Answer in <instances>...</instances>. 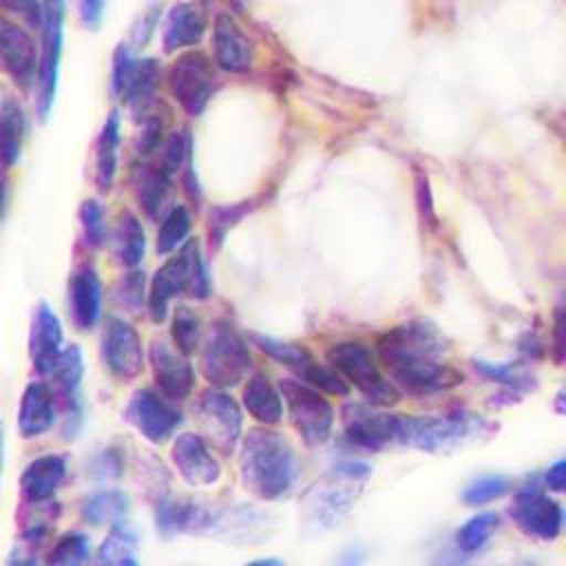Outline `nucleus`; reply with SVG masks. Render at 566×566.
Segmentation results:
<instances>
[{"instance_id": "obj_49", "label": "nucleus", "mask_w": 566, "mask_h": 566, "mask_svg": "<svg viewBox=\"0 0 566 566\" xmlns=\"http://www.w3.org/2000/svg\"><path fill=\"white\" fill-rule=\"evenodd\" d=\"M106 0H80V15L86 27H95L102 20Z\"/></svg>"}, {"instance_id": "obj_45", "label": "nucleus", "mask_w": 566, "mask_h": 566, "mask_svg": "<svg viewBox=\"0 0 566 566\" xmlns=\"http://www.w3.org/2000/svg\"><path fill=\"white\" fill-rule=\"evenodd\" d=\"M42 542H44V539L22 535V546H20L15 553H11L9 566H42L40 553H38V546H40Z\"/></svg>"}, {"instance_id": "obj_53", "label": "nucleus", "mask_w": 566, "mask_h": 566, "mask_svg": "<svg viewBox=\"0 0 566 566\" xmlns=\"http://www.w3.org/2000/svg\"><path fill=\"white\" fill-rule=\"evenodd\" d=\"M511 566H539V564H535L533 559H517V562H513Z\"/></svg>"}, {"instance_id": "obj_2", "label": "nucleus", "mask_w": 566, "mask_h": 566, "mask_svg": "<svg viewBox=\"0 0 566 566\" xmlns=\"http://www.w3.org/2000/svg\"><path fill=\"white\" fill-rule=\"evenodd\" d=\"M497 422L455 409L440 416H400L398 444L416 447L427 453H451L493 438Z\"/></svg>"}, {"instance_id": "obj_5", "label": "nucleus", "mask_w": 566, "mask_h": 566, "mask_svg": "<svg viewBox=\"0 0 566 566\" xmlns=\"http://www.w3.org/2000/svg\"><path fill=\"white\" fill-rule=\"evenodd\" d=\"M252 365L243 336L230 321L219 318L210 325L201 345V374L212 387L226 389L239 385Z\"/></svg>"}, {"instance_id": "obj_9", "label": "nucleus", "mask_w": 566, "mask_h": 566, "mask_svg": "<svg viewBox=\"0 0 566 566\" xmlns=\"http://www.w3.org/2000/svg\"><path fill=\"white\" fill-rule=\"evenodd\" d=\"M279 389L298 436L312 447L323 444L334 427V409L327 398H323L316 387L298 378L281 380Z\"/></svg>"}, {"instance_id": "obj_44", "label": "nucleus", "mask_w": 566, "mask_h": 566, "mask_svg": "<svg viewBox=\"0 0 566 566\" xmlns=\"http://www.w3.org/2000/svg\"><path fill=\"white\" fill-rule=\"evenodd\" d=\"M551 356H553L555 365L566 367V303H559V305L555 307Z\"/></svg>"}, {"instance_id": "obj_26", "label": "nucleus", "mask_w": 566, "mask_h": 566, "mask_svg": "<svg viewBox=\"0 0 566 566\" xmlns=\"http://www.w3.org/2000/svg\"><path fill=\"white\" fill-rule=\"evenodd\" d=\"M206 31V15L195 2H179L170 9L164 29V49L179 51L195 46Z\"/></svg>"}, {"instance_id": "obj_36", "label": "nucleus", "mask_w": 566, "mask_h": 566, "mask_svg": "<svg viewBox=\"0 0 566 566\" xmlns=\"http://www.w3.org/2000/svg\"><path fill=\"white\" fill-rule=\"evenodd\" d=\"M190 232V212L186 206H175L170 212L164 217L159 230H157V252L159 254H170L177 250Z\"/></svg>"}, {"instance_id": "obj_22", "label": "nucleus", "mask_w": 566, "mask_h": 566, "mask_svg": "<svg viewBox=\"0 0 566 566\" xmlns=\"http://www.w3.org/2000/svg\"><path fill=\"white\" fill-rule=\"evenodd\" d=\"M66 475V462L57 453L31 460L20 475V491L29 502H46L55 495Z\"/></svg>"}, {"instance_id": "obj_28", "label": "nucleus", "mask_w": 566, "mask_h": 566, "mask_svg": "<svg viewBox=\"0 0 566 566\" xmlns=\"http://www.w3.org/2000/svg\"><path fill=\"white\" fill-rule=\"evenodd\" d=\"M243 407L261 424H276L283 416V396L265 374H254L243 387Z\"/></svg>"}, {"instance_id": "obj_21", "label": "nucleus", "mask_w": 566, "mask_h": 566, "mask_svg": "<svg viewBox=\"0 0 566 566\" xmlns=\"http://www.w3.org/2000/svg\"><path fill=\"white\" fill-rule=\"evenodd\" d=\"M254 49L243 29L228 13H219L214 22V60L223 71L243 73L252 66Z\"/></svg>"}, {"instance_id": "obj_29", "label": "nucleus", "mask_w": 566, "mask_h": 566, "mask_svg": "<svg viewBox=\"0 0 566 566\" xmlns=\"http://www.w3.org/2000/svg\"><path fill=\"white\" fill-rule=\"evenodd\" d=\"M80 513L91 526H119L128 513V495L117 489L95 491L82 502Z\"/></svg>"}, {"instance_id": "obj_33", "label": "nucleus", "mask_w": 566, "mask_h": 566, "mask_svg": "<svg viewBox=\"0 0 566 566\" xmlns=\"http://www.w3.org/2000/svg\"><path fill=\"white\" fill-rule=\"evenodd\" d=\"M53 378V382L69 396V394H77L80 380L84 376V358H82V349L77 345H66L62 347L60 356L55 358V363L51 365L49 374Z\"/></svg>"}, {"instance_id": "obj_18", "label": "nucleus", "mask_w": 566, "mask_h": 566, "mask_svg": "<svg viewBox=\"0 0 566 566\" xmlns=\"http://www.w3.org/2000/svg\"><path fill=\"white\" fill-rule=\"evenodd\" d=\"M170 460L190 486H210L221 478V467L201 433H179L172 442Z\"/></svg>"}, {"instance_id": "obj_31", "label": "nucleus", "mask_w": 566, "mask_h": 566, "mask_svg": "<svg viewBox=\"0 0 566 566\" xmlns=\"http://www.w3.org/2000/svg\"><path fill=\"white\" fill-rule=\"evenodd\" d=\"M113 243H115V256L122 265L135 268L142 263L144 252H146V234L135 214H130V212L122 214Z\"/></svg>"}, {"instance_id": "obj_7", "label": "nucleus", "mask_w": 566, "mask_h": 566, "mask_svg": "<svg viewBox=\"0 0 566 566\" xmlns=\"http://www.w3.org/2000/svg\"><path fill=\"white\" fill-rule=\"evenodd\" d=\"M327 363L347 382H352L374 407H389L398 402V387L380 374L376 358L367 345L358 340L334 343L327 349Z\"/></svg>"}, {"instance_id": "obj_32", "label": "nucleus", "mask_w": 566, "mask_h": 566, "mask_svg": "<svg viewBox=\"0 0 566 566\" xmlns=\"http://www.w3.org/2000/svg\"><path fill=\"white\" fill-rule=\"evenodd\" d=\"M500 528V515L493 511H484L478 513L473 517H469L458 531H455V546L458 551L473 555L478 551H482L489 539L493 537V533Z\"/></svg>"}, {"instance_id": "obj_25", "label": "nucleus", "mask_w": 566, "mask_h": 566, "mask_svg": "<svg viewBox=\"0 0 566 566\" xmlns=\"http://www.w3.org/2000/svg\"><path fill=\"white\" fill-rule=\"evenodd\" d=\"M69 305L77 329H91L102 312V283L95 270H77L69 281Z\"/></svg>"}, {"instance_id": "obj_3", "label": "nucleus", "mask_w": 566, "mask_h": 566, "mask_svg": "<svg viewBox=\"0 0 566 566\" xmlns=\"http://www.w3.org/2000/svg\"><path fill=\"white\" fill-rule=\"evenodd\" d=\"M371 475L369 464L347 460L334 464L301 502V515L314 531L336 526L354 506Z\"/></svg>"}, {"instance_id": "obj_15", "label": "nucleus", "mask_w": 566, "mask_h": 566, "mask_svg": "<svg viewBox=\"0 0 566 566\" xmlns=\"http://www.w3.org/2000/svg\"><path fill=\"white\" fill-rule=\"evenodd\" d=\"M400 413H382L365 405H345L343 427L349 444L365 451H380L387 444H398Z\"/></svg>"}, {"instance_id": "obj_4", "label": "nucleus", "mask_w": 566, "mask_h": 566, "mask_svg": "<svg viewBox=\"0 0 566 566\" xmlns=\"http://www.w3.org/2000/svg\"><path fill=\"white\" fill-rule=\"evenodd\" d=\"M181 294L199 301L210 296V279L197 241H186L179 252L155 272L148 292L150 318L161 323L168 316L170 301Z\"/></svg>"}, {"instance_id": "obj_16", "label": "nucleus", "mask_w": 566, "mask_h": 566, "mask_svg": "<svg viewBox=\"0 0 566 566\" xmlns=\"http://www.w3.org/2000/svg\"><path fill=\"white\" fill-rule=\"evenodd\" d=\"M150 367L159 391L170 400H184L195 387V371L181 349H175L166 338H153Z\"/></svg>"}, {"instance_id": "obj_54", "label": "nucleus", "mask_w": 566, "mask_h": 566, "mask_svg": "<svg viewBox=\"0 0 566 566\" xmlns=\"http://www.w3.org/2000/svg\"><path fill=\"white\" fill-rule=\"evenodd\" d=\"M119 566H139V564H137V559H135L133 555H128V557H126V559H124Z\"/></svg>"}, {"instance_id": "obj_46", "label": "nucleus", "mask_w": 566, "mask_h": 566, "mask_svg": "<svg viewBox=\"0 0 566 566\" xmlns=\"http://www.w3.org/2000/svg\"><path fill=\"white\" fill-rule=\"evenodd\" d=\"M2 4L18 13L20 18H24L31 27H40L44 24V9H40L38 0H2Z\"/></svg>"}, {"instance_id": "obj_30", "label": "nucleus", "mask_w": 566, "mask_h": 566, "mask_svg": "<svg viewBox=\"0 0 566 566\" xmlns=\"http://www.w3.org/2000/svg\"><path fill=\"white\" fill-rule=\"evenodd\" d=\"M117 150H119V117L111 113L104 122V128L95 148V184L102 192L111 190L117 170Z\"/></svg>"}, {"instance_id": "obj_51", "label": "nucleus", "mask_w": 566, "mask_h": 566, "mask_svg": "<svg viewBox=\"0 0 566 566\" xmlns=\"http://www.w3.org/2000/svg\"><path fill=\"white\" fill-rule=\"evenodd\" d=\"M553 409L559 413V416H566V382L557 389L555 398H553Z\"/></svg>"}, {"instance_id": "obj_38", "label": "nucleus", "mask_w": 566, "mask_h": 566, "mask_svg": "<svg viewBox=\"0 0 566 566\" xmlns=\"http://www.w3.org/2000/svg\"><path fill=\"white\" fill-rule=\"evenodd\" d=\"M0 119H2V159H4V166H13L20 157V144H22V135H24V117L13 102L4 99Z\"/></svg>"}, {"instance_id": "obj_23", "label": "nucleus", "mask_w": 566, "mask_h": 566, "mask_svg": "<svg viewBox=\"0 0 566 566\" xmlns=\"http://www.w3.org/2000/svg\"><path fill=\"white\" fill-rule=\"evenodd\" d=\"M55 422V400L53 391L44 382L27 385L20 409H18V431L22 438H38L49 431Z\"/></svg>"}, {"instance_id": "obj_12", "label": "nucleus", "mask_w": 566, "mask_h": 566, "mask_svg": "<svg viewBox=\"0 0 566 566\" xmlns=\"http://www.w3.org/2000/svg\"><path fill=\"white\" fill-rule=\"evenodd\" d=\"M168 84L179 106L188 115H199L217 91V75L212 62L203 53L190 51L177 57Z\"/></svg>"}, {"instance_id": "obj_37", "label": "nucleus", "mask_w": 566, "mask_h": 566, "mask_svg": "<svg viewBox=\"0 0 566 566\" xmlns=\"http://www.w3.org/2000/svg\"><path fill=\"white\" fill-rule=\"evenodd\" d=\"M511 491V480L500 473H486L471 480L462 491V502L467 506H482L504 497Z\"/></svg>"}, {"instance_id": "obj_40", "label": "nucleus", "mask_w": 566, "mask_h": 566, "mask_svg": "<svg viewBox=\"0 0 566 566\" xmlns=\"http://www.w3.org/2000/svg\"><path fill=\"white\" fill-rule=\"evenodd\" d=\"M155 82H157V62L155 60L135 62L124 97L135 106L146 104L148 97L155 93Z\"/></svg>"}, {"instance_id": "obj_50", "label": "nucleus", "mask_w": 566, "mask_h": 566, "mask_svg": "<svg viewBox=\"0 0 566 566\" xmlns=\"http://www.w3.org/2000/svg\"><path fill=\"white\" fill-rule=\"evenodd\" d=\"M436 566H475V564L469 562V555H467V553L458 551V553H444V555H440L438 562H436Z\"/></svg>"}, {"instance_id": "obj_1", "label": "nucleus", "mask_w": 566, "mask_h": 566, "mask_svg": "<svg viewBox=\"0 0 566 566\" xmlns=\"http://www.w3.org/2000/svg\"><path fill=\"white\" fill-rule=\"evenodd\" d=\"M298 462L290 442L270 429H252L243 438L239 455V475L259 500L285 495L296 480Z\"/></svg>"}, {"instance_id": "obj_8", "label": "nucleus", "mask_w": 566, "mask_h": 566, "mask_svg": "<svg viewBox=\"0 0 566 566\" xmlns=\"http://www.w3.org/2000/svg\"><path fill=\"white\" fill-rule=\"evenodd\" d=\"M511 522L531 539L537 542H553L559 537L564 528V509L562 504L548 493L546 484L528 480L524 482L511 504H509Z\"/></svg>"}, {"instance_id": "obj_10", "label": "nucleus", "mask_w": 566, "mask_h": 566, "mask_svg": "<svg viewBox=\"0 0 566 566\" xmlns=\"http://www.w3.org/2000/svg\"><path fill=\"white\" fill-rule=\"evenodd\" d=\"M250 340L263 354H268L270 358H274L281 365H285L287 369H292L298 380H303V382H307L316 389H323L327 394H334V396H347L349 394L347 380L332 365L327 367V365L316 363L314 356L303 345L279 340V338L256 334V332L250 334Z\"/></svg>"}, {"instance_id": "obj_14", "label": "nucleus", "mask_w": 566, "mask_h": 566, "mask_svg": "<svg viewBox=\"0 0 566 566\" xmlns=\"http://www.w3.org/2000/svg\"><path fill=\"white\" fill-rule=\"evenodd\" d=\"M102 358L115 378H137L144 367V349L137 329L124 318L111 316L102 334Z\"/></svg>"}, {"instance_id": "obj_39", "label": "nucleus", "mask_w": 566, "mask_h": 566, "mask_svg": "<svg viewBox=\"0 0 566 566\" xmlns=\"http://www.w3.org/2000/svg\"><path fill=\"white\" fill-rule=\"evenodd\" d=\"M170 332H172V343H175L177 349H181L186 356L197 349L201 329H199V318H197V314H195L190 307L179 305V307L175 310Z\"/></svg>"}, {"instance_id": "obj_24", "label": "nucleus", "mask_w": 566, "mask_h": 566, "mask_svg": "<svg viewBox=\"0 0 566 566\" xmlns=\"http://www.w3.org/2000/svg\"><path fill=\"white\" fill-rule=\"evenodd\" d=\"M155 522L159 533L177 535V533H195L203 531L212 524V515L206 506L197 504L190 497L177 500H159L155 511Z\"/></svg>"}, {"instance_id": "obj_17", "label": "nucleus", "mask_w": 566, "mask_h": 566, "mask_svg": "<svg viewBox=\"0 0 566 566\" xmlns=\"http://www.w3.org/2000/svg\"><path fill=\"white\" fill-rule=\"evenodd\" d=\"M62 24H64V2L46 0L44 2V24H42V66H40V106L46 115L53 106L57 69L62 55Z\"/></svg>"}, {"instance_id": "obj_41", "label": "nucleus", "mask_w": 566, "mask_h": 566, "mask_svg": "<svg viewBox=\"0 0 566 566\" xmlns=\"http://www.w3.org/2000/svg\"><path fill=\"white\" fill-rule=\"evenodd\" d=\"M144 283H146V279H144V272H139V270L124 274L113 287L115 305L130 314H137L144 303Z\"/></svg>"}, {"instance_id": "obj_6", "label": "nucleus", "mask_w": 566, "mask_h": 566, "mask_svg": "<svg viewBox=\"0 0 566 566\" xmlns=\"http://www.w3.org/2000/svg\"><path fill=\"white\" fill-rule=\"evenodd\" d=\"M378 358L387 374L391 376L394 385L416 396L447 391L462 385L464 380V374L460 369L436 356L413 352L409 354L398 349H378Z\"/></svg>"}, {"instance_id": "obj_52", "label": "nucleus", "mask_w": 566, "mask_h": 566, "mask_svg": "<svg viewBox=\"0 0 566 566\" xmlns=\"http://www.w3.org/2000/svg\"><path fill=\"white\" fill-rule=\"evenodd\" d=\"M245 566H287V564H285V562H281V559L268 557V559H254V562H248Z\"/></svg>"}, {"instance_id": "obj_13", "label": "nucleus", "mask_w": 566, "mask_h": 566, "mask_svg": "<svg viewBox=\"0 0 566 566\" xmlns=\"http://www.w3.org/2000/svg\"><path fill=\"white\" fill-rule=\"evenodd\" d=\"M168 400L170 398H161L153 389H137L124 407V420L133 424L148 442L161 444L184 420L181 411Z\"/></svg>"}, {"instance_id": "obj_43", "label": "nucleus", "mask_w": 566, "mask_h": 566, "mask_svg": "<svg viewBox=\"0 0 566 566\" xmlns=\"http://www.w3.org/2000/svg\"><path fill=\"white\" fill-rule=\"evenodd\" d=\"M245 214V206H232V208H217L210 214V241L219 245L226 237V232Z\"/></svg>"}, {"instance_id": "obj_35", "label": "nucleus", "mask_w": 566, "mask_h": 566, "mask_svg": "<svg viewBox=\"0 0 566 566\" xmlns=\"http://www.w3.org/2000/svg\"><path fill=\"white\" fill-rule=\"evenodd\" d=\"M135 190L139 206L146 210L148 217H155L168 192V172L144 166L135 177Z\"/></svg>"}, {"instance_id": "obj_11", "label": "nucleus", "mask_w": 566, "mask_h": 566, "mask_svg": "<svg viewBox=\"0 0 566 566\" xmlns=\"http://www.w3.org/2000/svg\"><path fill=\"white\" fill-rule=\"evenodd\" d=\"M199 433L221 453H232L241 440L243 416L237 400L219 387L206 389L195 402Z\"/></svg>"}, {"instance_id": "obj_34", "label": "nucleus", "mask_w": 566, "mask_h": 566, "mask_svg": "<svg viewBox=\"0 0 566 566\" xmlns=\"http://www.w3.org/2000/svg\"><path fill=\"white\" fill-rule=\"evenodd\" d=\"M91 542L84 533H64L46 555V566H88Z\"/></svg>"}, {"instance_id": "obj_42", "label": "nucleus", "mask_w": 566, "mask_h": 566, "mask_svg": "<svg viewBox=\"0 0 566 566\" xmlns=\"http://www.w3.org/2000/svg\"><path fill=\"white\" fill-rule=\"evenodd\" d=\"M80 219H82V226H84L86 241L91 245H99L104 241V234H106L102 206L95 199H86L80 208Z\"/></svg>"}, {"instance_id": "obj_48", "label": "nucleus", "mask_w": 566, "mask_h": 566, "mask_svg": "<svg viewBox=\"0 0 566 566\" xmlns=\"http://www.w3.org/2000/svg\"><path fill=\"white\" fill-rule=\"evenodd\" d=\"M542 482L551 493L566 495V458L548 464V469L542 473Z\"/></svg>"}, {"instance_id": "obj_20", "label": "nucleus", "mask_w": 566, "mask_h": 566, "mask_svg": "<svg viewBox=\"0 0 566 566\" xmlns=\"http://www.w3.org/2000/svg\"><path fill=\"white\" fill-rule=\"evenodd\" d=\"M62 352V323L57 314L46 305L40 303L33 312L31 332H29V356L33 367L46 376L51 365Z\"/></svg>"}, {"instance_id": "obj_47", "label": "nucleus", "mask_w": 566, "mask_h": 566, "mask_svg": "<svg viewBox=\"0 0 566 566\" xmlns=\"http://www.w3.org/2000/svg\"><path fill=\"white\" fill-rule=\"evenodd\" d=\"M188 155V146H186V139L181 135H172L166 144V150H164V170L170 175L175 172L184 159Z\"/></svg>"}, {"instance_id": "obj_27", "label": "nucleus", "mask_w": 566, "mask_h": 566, "mask_svg": "<svg viewBox=\"0 0 566 566\" xmlns=\"http://www.w3.org/2000/svg\"><path fill=\"white\" fill-rule=\"evenodd\" d=\"M473 367L475 371L491 380V382H497L502 387V394L511 396L515 402L533 391L537 387V378L535 374L528 369V365L524 360H509V363H491V360H482V358H475L473 360Z\"/></svg>"}, {"instance_id": "obj_19", "label": "nucleus", "mask_w": 566, "mask_h": 566, "mask_svg": "<svg viewBox=\"0 0 566 566\" xmlns=\"http://www.w3.org/2000/svg\"><path fill=\"white\" fill-rule=\"evenodd\" d=\"M0 55L4 71L22 88H31L35 80V46L24 29L2 20L0 24Z\"/></svg>"}]
</instances>
